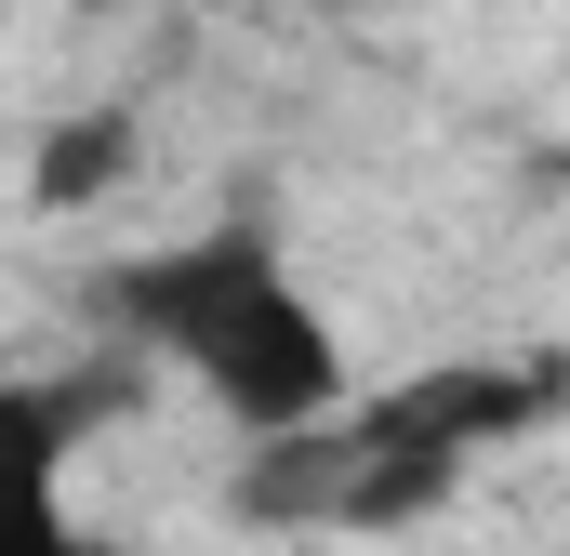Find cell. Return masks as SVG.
Instances as JSON below:
<instances>
[{"label":"cell","instance_id":"cell-2","mask_svg":"<svg viewBox=\"0 0 570 556\" xmlns=\"http://www.w3.org/2000/svg\"><path fill=\"white\" fill-rule=\"evenodd\" d=\"M80 437H94V398L0 371V556H80V504H67Z\"/></svg>","mask_w":570,"mask_h":556},{"label":"cell","instance_id":"cell-1","mask_svg":"<svg viewBox=\"0 0 570 556\" xmlns=\"http://www.w3.org/2000/svg\"><path fill=\"white\" fill-rule=\"evenodd\" d=\"M107 318L134 331L173 385H199L213 424L253 437V450L318 437L358 398V358H345L332 305L292 278V252L266 226H199L173 252H134V266L107 278Z\"/></svg>","mask_w":570,"mask_h":556},{"label":"cell","instance_id":"cell-3","mask_svg":"<svg viewBox=\"0 0 570 556\" xmlns=\"http://www.w3.org/2000/svg\"><path fill=\"white\" fill-rule=\"evenodd\" d=\"M146 172V120L134 107H80V120H53V133L27 146V199L40 212H94V199H120Z\"/></svg>","mask_w":570,"mask_h":556}]
</instances>
